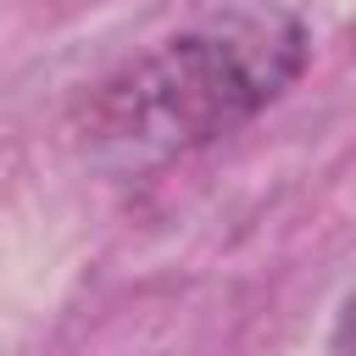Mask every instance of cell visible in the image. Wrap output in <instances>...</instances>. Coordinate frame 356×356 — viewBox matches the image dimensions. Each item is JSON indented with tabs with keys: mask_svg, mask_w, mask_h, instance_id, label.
Masks as SVG:
<instances>
[{
	"mask_svg": "<svg viewBox=\"0 0 356 356\" xmlns=\"http://www.w3.org/2000/svg\"><path fill=\"white\" fill-rule=\"evenodd\" d=\"M300 17L273 0H239L111 72L83 100L72 134L95 167L145 172L245 128L300 78Z\"/></svg>",
	"mask_w": 356,
	"mask_h": 356,
	"instance_id": "cell-1",
	"label": "cell"
},
{
	"mask_svg": "<svg viewBox=\"0 0 356 356\" xmlns=\"http://www.w3.org/2000/svg\"><path fill=\"white\" fill-rule=\"evenodd\" d=\"M328 345H334V356H356V289L345 295V306H339V317H334Z\"/></svg>",
	"mask_w": 356,
	"mask_h": 356,
	"instance_id": "cell-2",
	"label": "cell"
}]
</instances>
